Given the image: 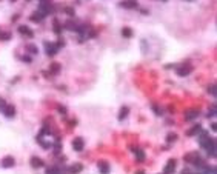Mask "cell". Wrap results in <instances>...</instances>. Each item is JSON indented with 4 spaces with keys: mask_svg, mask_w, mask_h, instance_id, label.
I'll return each instance as SVG.
<instances>
[{
    "mask_svg": "<svg viewBox=\"0 0 217 174\" xmlns=\"http://www.w3.org/2000/svg\"><path fill=\"white\" fill-rule=\"evenodd\" d=\"M65 29H68V31H77L79 29V25L75 23V22H73V20H68L66 23H65Z\"/></svg>",
    "mask_w": 217,
    "mask_h": 174,
    "instance_id": "cell-14",
    "label": "cell"
},
{
    "mask_svg": "<svg viewBox=\"0 0 217 174\" xmlns=\"http://www.w3.org/2000/svg\"><path fill=\"white\" fill-rule=\"evenodd\" d=\"M207 116H208V117H214V116H216V106H213V108H211V111L207 114Z\"/></svg>",
    "mask_w": 217,
    "mask_h": 174,
    "instance_id": "cell-29",
    "label": "cell"
},
{
    "mask_svg": "<svg viewBox=\"0 0 217 174\" xmlns=\"http://www.w3.org/2000/svg\"><path fill=\"white\" fill-rule=\"evenodd\" d=\"M22 60H23V62H26V63H31V59H29L28 56H23V57H22Z\"/></svg>",
    "mask_w": 217,
    "mask_h": 174,
    "instance_id": "cell-33",
    "label": "cell"
},
{
    "mask_svg": "<svg viewBox=\"0 0 217 174\" xmlns=\"http://www.w3.org/2000/svg\"><path fill=\"white\" fill-rule=\"evenodd\" d=\"M45 50H46V54L48 56H56V54L59 52V50L60 48L57 46V43H50V42H45Z\"/></svg>",
    "mask_w": 217,
    "mask_h": 174,
    "instance_id": "cell-3",
    "label": "cell"
},
{
    "mask_svg": "<svg viewBox=\"0 0 217 174\" xmlns=\"http://www.w3.org/2000/svg\"><path fill=\"white\" fill-rule=\"evenodd\" d=\"M177 140V134H174V133H170L166 136V142L168 143H171V142H176Z\"/></svg>",
    "mask_w": 217,
    "mask_h": 174,
    "instance_id": "cell-22",
    "label": "cell"
},
{
    "mask_svg": "<svg viewBox=\"0 0 217 174\" xmlns=\"http://www.w3.org/2000/svg\"><path fill=\"white\" fill-rule=\"evenodd\" d=\"M176 166H177V160H174V159H170V160H168V164L165 165V168H163V173H165V174L174 173Z\"/></svg>",
    "mask_w": 217,
    "mask_h": 174,
    "instance_id": "cell-5",
    "label": "cell"
},
{
    "mask_svg": "<svg viewBox=\"0 0 217 174\" xmlns=\"http://www.w3.org/2000/svg\"><path fill=\"white\" fill-rule=\"evenodd\" d=\"M3 114H5V117H8V119L14 117V116H15V108H14L13 105H6V108H5Z\"/></svg>",
    "mask_w": 217,
    "mask_h": 174,
    "instance_id": "cell-7",
    "label": "cell"
},
{
    "mask_svg": "<svg viewBox=\"0 0 217 174\" xmlns=\"http://www.w3.org/2000/svg\"><path fill=\"white\" fill-rule=\"evenodd\" d=\"M120 6L123 8H137V0H123V2H120Z\"/></svg>",
    "mask_w": 217,
    "mask_h": 174,
    "instance_id": "cell-9",
    "label": "cell"
},
{
    "mask_svg": "<svg viewBox=\"0 0 217 174\" xmlns=\"http://www.w3.org/2000/svg\"><path fill=\"white\" fill-rule=\"evenodd\" d=\"M199 143L202 148H205L208 151V154L211 157H216V140L213 137H209L207 131H202L199 136Z\"/></svg>",
    "mask_w": 217,
    "mask_h": 174,
    "instance_id": "cell-1",
    "label": "cell"
},
{
    "mask_svg": "<svg viewBox=\"0 0 217 174\" xmlns=\"http://www.w3.org/2000/svg\"><path fill=\"white\" fill-rule=\"evenodd\" d=\"M134 150V153H135V157H137V160L139 162H143L145 160V153L140 148H133Z\"/></svg>",
    "mask_w": 217,
    "mask_h": 174,
    "instance_id": "cell-15",
    "label": "cell"
},
{
    "mask_svg": "<svg viewBox=\"0 0 217 174\" xmlns=\"http://www.w3.org/2000/svg\"><path fill=\"white\" fill-rule=\"evenodd\" d=\"M191 71H193V66L188 63L186 66H182V68H179V69H177V74H179V75H188V74L191 73Z\"/></svg>",
    "mask_w": 217,
    "mask_h": 174,
    "instance_id": "cell-10",
    "label": "cell"
},
{
    "mask_svg": "<svg viewBox=\"0 0 217 174\" xmlns=\"http://www.w3.org/2000/svg\"><path fill=\"white\" fill-rule=\"evenodd\" d=\"M199 116V111L197 110H189L185 113V120H193V119H196Z\"/></svg>",
    "mask_w": 217,
    "mask_h": 174,
    "instance_id": "cell-13",
    "label": "cell"
},
{
    "mask_svg": "<svg viewBox=\"0 0 217 174\" xmlns=\"http://www.w3.org/2000/svg\"><path fill=\"white\" fill-rule=\"evenodd\" d=\"M122 36H123V37H126V39L133 37V29H129V28H123V29H122Z\"/></svg>",
    "mask_w": 217,
    "mask_h": 174,
    "instance_id": "cell-20",
    "label": "cell"
},
{
    "mask_svg": "<svg viewBox=\"0 0 217 174\" xmlns=\"http://www.w3.org/2000/svg\"><path fill=\"white\" fill-rule=\"evenodd\" d=\"M54 31H56V34H60L62 32V25L59 20H54Z\"/></svg>",
    "mask_w": 217,
    "mask_h": 174,
    "instance_id": "cell-21",
    "label": "cell"
},
{
    "mask_svg": "<svg viewBox=\"0 0 217 174\" xmlns=\"http://www.w3.org/2000/svg\"><path fill=\"white\" fill-rule=\"evenodd\" d=\"M31 20H32V22H42L43 19L40 17L39 14H32V15H31Z\"/></svg>",
    "mask_w": 217,
    "mask_h": 174,
    "instance_id": "cell-26",
    "label": "cell"
},
{
    "mask_svg": "<svg viewBox=\"0 0 217 174\" xmlns=\"http://www.w3.org/2000/svg\"><path fill=\"white\" fill-rule=\"evenodd\" d=\"M40 3H51V0H40Z\"/></svg>",
    "mask_w": 217,
    "mask_h": 174,
    "instance_id": "cell-34",
    "label": "cell"
},
{
    "mask_svg": "<svg viewBox=\"0 0 217 174\" xmlns=\"http://www.w3.org/2000/svg\"><path fill=\"white\" fill-rule=\"evenodd\" d=\"M19 32L22 36H26V37H34V31L31 28H28V26H23V25L19 26Z\"/></svg>",
    "mask_w": 217,
    "mask_h": 174,
    "instance_id": "cell-6",
    "label": "cell"
},
{
    "mask_svg": "<svg viewBox=\"0 0 217 174\" xmlns=\"http://www.w3.org/2000/svg\"><path fill=\"white\" fill-rule=\"evenodd\" d=\"M9 37H11L9 32H0V39H2V40H8Z\"/></svg>",
    "mask_w": 217,
    "mask_h": 174,
    "instance_id": "cell-23",
    "label": "cell"
},
{
    "mask_svg": "<svg viewBox=\"0 0 217 174\" xmlns=\"http://www.w3.org/2000/svg\"><path fill=\"white\" fill-rule=\"evenodd\" d=\"M46 173H48V174H59V173H62V170H60L59 166H50V168L46 170Z\"/></svg>",
    "mask_w": 217,
    "mask_h": 174,
    "instance_id": "cell-19",
    "label": "cell"
},
{
    "mask_svg": "<svg viewBox=\"0 0 217 174\" xmlns=\"http://www.w3.org/2000/svg\"><path fill=\"white\" fill-rule=\"evenodd\" d=\"M28 51H29L31 54H37V48H36L34 45H29V46H28Z\"/></svg>",
    "mask_w": 217,
    "mask_h": 174,
    "instance_id": "cell-27",
    "label": "cell"
},
{
    "mask_svg": "<svg viewBox=\"0 0 217 174\" xmlns=\"http://www.w3.org/2000/svg\"><path fill=\"white\" fill-rule=\"evenodd\" d=\"M208 91H209V92H211V94H213V96H216V85H211L209 88H208Z\"/></svg>",
    "mask_w": 217,
    "mask_h": 174,
    "instance_id": "cell-31",
    "label": "cell"
},
{
    "mask_svg": "<svg viewBox=\"0 0 217 174\" xmlns=\"http://www.w3.org/2000/svg\"><path fill=\"white\" fill-rule=\"evenodd\" d=\"M14 164H15V162H14V159H13L11 156H6V157L2 160V166H3V168H11V166H14Z\"/></svg>",
    "mask_w": 217,
    "mask_h": 174,
    "instance_id": "cell-11",
    "label": "cell"
},
{
    "mask_svg": "<svg viewBox=\"0 0 217 174\" xmlns=\"http://www.w3.org/2000/svg\"><path fill=\"white\" fill-rule=\"evenodd\" d=\"M31 166L32 168H43L45 164H43V160L39 159V157H32V159H31Z\"/></svg>",
    "mask_w": 217,
    "mask_h": 174,
    "instance_id": "cell-12",
    "label": "cell"
},
{
    "mask_svg": "<svg viewBox=\"0 0 217 174\" xmlns=\"http://www.w3.org/2000/svg\"><path fill=\"white\" fill-rule=\"evenodd\" d=\"M51 69H52L54 73H59V69H60V66H59L57 63H52V65H51Z\"/></svg>",
    "mask_w": 217,
    "mask_h": 174,
    "instance_id": "cell-28",
    "label": "cell"
},
{
    "mask_svg": "<svg viewBox=\"0 0 217 174\" xmlns=\"http://www.w3.org/2000/svg\"><path fill=\"white\" fill-rule=\"evenodd\" d=\"M71 145H73V150L74 151H82L85 148V142H83L82 137H75L73 142H71Z\"/></svg>",
    "mask_w": 217,
    "mask_h": 174,
    "instance_id": "cell-4",
    "label": "cell"
},
{
    "mask_svg": "<svg viewBox=\"0 0 217 174\" xmlns=\"http://www.w3.org/2000/svg\"><path fill=\"white\" fill-rule=\"evenodd\" d=\"M154 113L157 114V116H160V114H162V113H163V111H162V110H160V108H159V106H154Z\"/></svg>",
    "mask_w": 217,
    "mask_h": 174,
    "instance_id": "cell-32",
    "label": "cell"
},
{
    "mask_svg": "<svg viewBox=\"0 0 217 174\" xmlns=\"http://www.w3.org/2000/svg\"><path fill=\"white\" fill-rule=\"evenodd\" d=\"M5 108H6V102H5V99H2V97H0V111H5Z\"/></svg>",
    "mask_w": 217,
    "mask_h": 174,
    "instance_id": "cell-24",
    "label": "cell"
},
{
    "mask_svg": "<svg viewBox=\"0 0 217 174\" xmlns=\"http://www.w3.org/2000/svg\"><path fill=\"white\" fill-rule=\"evenodd\" d=\"M200 131H202V126H200L199 123H196L191 129H188V131H186V136H188V137H193V136H196V134L200 133Z\"/></svg>",
    "mask_w": 217,
    "mask_h": 174,
    "instance_id": "cell-8",
    "label": "cell"
},
{
    "mask_svg": "<svg viewBox=\"0 0 217 174\" xmlns=\"http://www.w3.org/2000/svg\"><path fill=\"white\" fill-rule=\"evenodd\" d=\"M57 110H59V113H60V114H66V108H65V106H60V105H59Z\"/></svg>",
    "mask_w": 217,
    "mask_h": 174,
    "instance_id": "cell-30",
    "label": "cell"
},
{
    "mask_svg": "<svg viewBox=\"0 0 217 174\" xmlns=\"http://www.w3.org/2000/svg\"><path fill=\"white\" fill-rule=\"evenodd\" d=\"M11 2H15V0H11Z\"/></svg>",
    "mask_w": 217,
    "mask_h": 174,
    "instance_id": "cell-35",
    "label": "cell"
},
{
    "mask_svg": "<svg viewBox=\"0 0 217 174\" xmlns=\"http://www.w3.org/2000/svg\"><path fill=\"white\" fill-rule=\"evenodd\" d=\"M83 170V166L80 165V164H75V165H71L68 168V171H71V173H79V171H82Z\"/></svg>",
    "mask_w": 217,
    "mask_h": 174,
    "instance_id": "cell-17",
    "label": "cell"
},
{
    "mask_svg": "<svg viewBox=\"0 0 217 174\" xmlns=\"http://www.w3.org/2000/svg\"><path fill=\"white\" fill-rule=\"evenodd\" d=\"M65 13H66L68 15H74L75 11H74V8H71V6H66V8H65Z\"/></svg>",
    "mask_w": 217,
    "mask_h": 174,
    "instance_id": "cell-25",
    "label": "cell"
},
{
    "mask_svg": "<svg viewBox=\"0 0 217 174\" xmlns=\"http://www.w3.org/2000/svg\"><path fill=\"white\" fill-rule=\"evenodd\" d=\"M99 168H100V171L103 174H106L108 171H110V166H108L106 162H99Z\"/></svg>",
    "mask_w": 217,
    "mask_h": 174,
    "instance_id": "cell-18",
    "label": "cell"
},
{
    "mask_svg": "<svg viewBox=\"0 0 217 174\" xmlns=\"http://www.w3.org/2000/svg\"><path fill=\"white\" fill-rule=\"evenodd\" d=\"M128 111H129V108H128V106H122V110H120V114H119V120L122 122L123 119L128 116Z\"/></svg>",
    "mask_w": 217,
    "mask_h": 174,
    "instance_id": "cell-16",
    "label": "cell"
},
{
    "mask_svg": "<svg viewBox=\"0 0 217 174\" xmlns=\"http://www.w3.org/2000/svg\"><path fill=\"white\" fill-rule=\"evenodd\" d=\"M185 160L189 162V164H194L197 168H202V166L205 165V162L202 160V157H200L197 153H189V154H186V156H185Z\"/></svg>",
    "mask_w": 217,
    "mask_h": 174,
    "instance_id": "cell-2",
    "label": "cell"
}]
</instances>
